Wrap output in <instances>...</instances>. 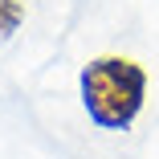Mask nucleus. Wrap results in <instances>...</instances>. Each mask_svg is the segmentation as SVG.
I'll use <instances>...</instances> for the list:
<instances>
[{
  "mask_svg": "<svg viewBox=\"0 0 159 159\" xmlns=\"http://www.w3.org/2000/svg\"><path fill=\"white\" fill-rule=\"evenodd\" d=\"M82 110L98 131H131L147 102V70L131 57H94L78 78Z\"/></svg>",
  "mask_w": 159,
  "mask_h": 159,
  "instance_id": "obj_1",
  "label": "nucleus"
},
{
  "mask_svg": "<svg viewBox=\"0 0 159 159\" xmlns=\"http://www.w3.org/2000/svg\"><path fill=\"white\" fill-rule=\"evenodd\" d=\"M20 25H25V4L20 0H0V41L12 37Z\"/></svg>",
  "mask_w": 159,
  "mask_h": 159,
  "instance_id": "obj_2",
  "label": "nucleus"
}]
</instances>
